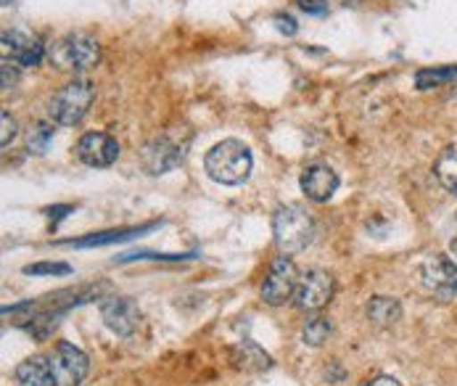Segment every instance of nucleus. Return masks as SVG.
<instances>
[{"label":"nucleus","instance_id":"nucleus-16","mask_svg":"<svg viewBox=\"0 0 457 386\" xmlns=\"http://www.w3.org/2000/svg\"><path fill=\"white\" fill-rule=\"evenodd\" d=\"M368 318L376 325H394L402 318V305L392 297H373L368 302Z\"/></svg>","mask_w":457,"mask_h":386},{"label":"nucleus","instance_id":"nucleus-25","mask_svg":"<svg viewBox=\"0 0 457 386\" xmlns=\"http://www.w3.org/2000/svg\"><path fill=\"white\" fill-rule=\"evenodd\" d=\"M299 5H302V11H307V13H326V3L323 0H299Z\"/></svg>","mask_w":457,"mask_h":386},{"label":"nucleus","instance_id":"nucleus-21","mask_svg":"<svg viewBox=\"0 0 457 386\" xmlns=\"http://www.w3.org/2000/svg\"><path fill=\"white\" fill-rule=\"evenodd\" d=\"M24 273L27 275H69L71 267L66 262H37V264H27Z\"/></svg>","mask_w":457,"mask_h":386},{"label":"nucleus","instance_id":"nucleus-8","mask_svg":"<svg viewBox=\"0 0 457 386\" xmlns=\"http://www.w3.org/2000/svg\"><path fill=\"white\" fill-rule=\"evenodd\" d=\"M336 283L326 270H310L299 278V286L294 291V307L302 313H318L333 299Z\"/></svg>","mask_w":457,"mask_h":386},{"label":"nucleus","instance_id":"nucleus-13","mask_svg":"<svg viewBox=\"0 0 457 386\" xmlns=\"http://www.w3.org/2000/svg\"><path fill=\"white\" fill-rule=\"evenodd\" d=\"M302 191L310 201L315 204H326L328 198H333V193L338 189V175L333 167H328L323 162H315L310 167H304L302 172Z\"/></svg>","mask_w":457,"mask_h":386},{"label":"nucleus","instance_id":"nucleus-24","mask_svg":"<svg viewBox=\"0 0 457 386\" xmlns=\"http://www.w3.org/2000/svg\"><path fill=\"white\" fill-rule=\"evenodd\" d=\"M16 69H19V66H13L11 62H3V90H11V88H13V82H16Z\"/></svg>","mask_w":457,"mask_h":386},{"label":"nucleus","instance_id":"nucleus-7","mask_svg":"<svg viewBox=\"0 0 457 386\" xmlns=\"http://www.w3.org/2000/svg\"><path fill=\"white\" fill-rule=\"evenodd\" d=\"M48 365H51V373L56 379V386H79L90 371L87 355L69 341L56 344V349L48 357Z\"/></svg>","mask_w":457,"mask_h":386},{"label":"nucleus","instance_id":"nucleus-5","mask_svg":"<svg viewBox=\"0 0 457 386\" xmlns=\"http://www.w3.org/2000/svg\"><path fill=\"white\" fill-rule=\"evenodd\" d=\"M191 146V132H178L175 130H167L156 138H151L143 148V167L151 172V175H164L170 170H175L183 159H186V151Z\"/></svg>","mask_w":457,"mask_h":386},{"label":"nucleus","instance_id":"nucleus-14","mask_svg":"<svg viewBox=\"0 0 457 386\" xmlns=\"http://www.w3.org/2000/svg\"><path fill=\"white\" fill-rule=\"evenodd\" d=\"M16 386H56V379L51 373L48 360L29 357V360L19 363V368H16Z\"/></svg>","mask_w":457,"mask_h":386},{"label":"nucleus","instance_id":"nucleus-1","mask_svg":"<svg viewBox=\"0 0 457 386\" xmlns=\"http://www.w3.org/2000/svg\"><path fill=\"white\" fill-rule=\"evenodd\" d=\"M252 151L241 140H222L212 146L204 156V170L214 183L222 186H241L252 175Z\"/></svg>","mask_w":457,"mask_h":386},{"label":"nucleus","instance_id":"nucleus-19","mask_svg":"<svg viewBox=\"0 0 457 386\" xmlns=\"http://www.w3.org/2000/svg\"><path fill=\"white\" fill-rule=\"evenodd\" d=\"M51 140H54V125H48V122H37L27 132V148L32 154H46Z\"/></svg>","mask_w":457,"mask_h":386},{"label":"nucleus","instance_id":"nucleus-23","mask_svg":"<svg viewBox=\"0 0 457 386\" xmlns=\"http://www.w3.org/2000/svg\"><path fill=\"white\" fill-rule=\"evenodd\" d=\"M275 24H278V29H280L283 35H296V29H299L296 21H294L291 16H283V13L275 16Z\"/></svg>","mask_w":457,"mask_h":386},{"label":"nucleus","instance_id":"nucleus-26","mask_svg":"<svg viewBox=\"0 0 457 386\" xmlns=\"http://www.w3.org/2000/svg\"><path fill=\"white\" fill-rule=\"evenodd\" d=\"M365 386H402L396 379L392 376H376V379H370Z\"/></svg>","mask_w":457,"mask_h":386},{"label":"nucleus","instance_id":"nucleus-4","mask_svg":"<svg viewBox=\"0 0 457 386\" xmlns=\"http://www.w3.org/2000/svg\"><path fill=\"white\" fill-rule=\"evenodd\" d=\"M51 64L64 69V71H87L98 64L101 59V46L93 35L87 32H71L51 43L48 48Z\"/></svg>","mask_w":457,"mask_h":386},{"label":"nucleus","instance_id":"nucleus-6","mask_svg":"<svg viewBox=\"0 0 457 386\" xmlns=\"http://www.w3.org/2000/svg\"><path fill=\"white\" fill-rule=\"evenodd\" d=\"M299 278H302V275H299L294 259L286 257V255L275 257L272 259V264H270V270H267L264 283H262V299H264L267 305H272V307L288 302V299L294 297L296 286H299Z\"/></svg>","mask_w":457,"mask_h":386},{"label":"nucleus","instance_id":"nucleus-10","mask_svg":"<svg viewBox=\"0 0 457 386\" xmlns=\"http://www.w3.org/2000/svg\"><path fill=\"white\" fill-rule=\"evenodd\" d=\"M420 281L431 294H436L442 299L457 297V264L445 255H431V257L423 259Z\"/></svg>","mask_w":457,"mask_h":386},{"label":"nucleus","instance_id":"nucleus-27","mask_svg":"<svg viewBox=\"0 0 457 386\" xmlns=\"http://www.w3.org/2000/svg\"><path fill=\"white\" fill-rule=\"evenodd\" d=\"M450 255H453V262L457 264V239H453V244H450Z\"/></svg>","mask_w":457,"mask_h":386},{"label":"nucleus","instance_id":"nucleus-15","mask_svg":"<svg viewBox=\"0 0 457 386\" xmlns=\"http://www.w3.org/2000/svg\"><path fill=\"white\" fill-rule=\"evenodd\" d=\"M434 175H436V180L442 183L445 191L457 196V146H447L439 154V159L434 164Z\"/></svg>","mask_w":457,"mask_h":386},{"label":"nucleus","instance_id":"nucleus-11","mask_svg":"<svg viewBox=\"0 0 457 386\" xmlns=\"http://www.w3.org/2000/svg\"><path fill=\"white\" fill-rule=\"evenodd\" d=\"M74 154L87 167H112L120 159V143L106 132H87L79 138Z\"/></svg>","mask_w":457,"mask_h":386},{"label":"nucleus","instance_id":"nucleus-17","mask_svg":"<svg viewBox=\"0 0 457 386\" xmlns=\"http://www.w3.org/2000/svg\"><path fill=\"white\" fill-rule=\"evenodd\" d=\"M455 80L457 66H434V69H420L415 74L418 90H431V88H439V85H447V82H455Z\"/></svg>","mask_w":457,"mask_h":386},{"label":"nucleus","instance_id":"nucleus-18","mask_svg":"<svg viewBox=\"0 0 457 386\" xmlns=\"http://www.w3.org/2000/svg\"><path fill=\"white\" fill-rule=\"evenodd\" d=\"M145 231H151V225H145V228H130V231H109V233H98V236H87V239H79V241H66L69 247H77V249H82V247H104V244H114V241H128L132 236H137V233H145Z\"/></svg>","mask_w":457,"mask_h":386},{"label":"nucleus","instance_id":"nucleus-9","mask_svg":"<svg viewBox=\"0 0 457 386\" xmlns=\"http://www.w3.org/2000/svg\"><path fill=\"white\" fill-rule=\"evenodd\" d=\"M46 46L24 32V29H5L3 32V62H11L19 69H29V66H37L46 59Z\"/></svg>","mask_w":457,"mask_h":386},{"label":"nucleus","instance_id":"nucleus-2","mask_svg":"<svg viewBox=\"0 0 457 386\" xmlns=\"http://www.w3.org/2000/svg\"><path fill=\"white\" fill-rule=\"evenodd\" d=\"M272 236H275V247L283 255L304 252L315 239V220L304 206L283 204L272 214Z\"/></svg>","mask_w":457,"mask_h":386},{"label":"nucleus","instance_id":"nucleus-3","mask_svg":"<svg viewBox=\"0 0 457 386\" xmlns=\"http://www.w3.org/2000/svg\"><path fill=\"white\" fill-rule=\"evenodd\" d=\"M93 98H96V88L90 80L85 77H77L71 82H66L64 88L51 98L48 104V117L54 125H64V128H74L79 125L90 106H93Z\"/></svg>","mask_w":457,"mask_h":386},{"label":"nucleus","instance_id":"nucleus-22","mask_svg":"<svg viewBox=\"0 0 457 386\" xmlns=\"http://www.w3.org/2000/svg\"><path fill=\"white\" fill-rule=\"evenodd\" d=\"M0 122H3V135H0V146H3V148H5V146H8V143H11V140H13V138H16V120H13V117H11V114H8V109H3V112H0Z\"/></svg>","mask_w":457,"mask_h":386},{"label":"nucleus","instance_id":"nucleus-12","mask_svg":"<svg viewBox=\"0 0 457 386\" xmlns=\"http://www.w3.org/2000/svg\"><path fill=\"white\" fill-rule=\"evenodd\" d=\"M101 318L117 336H132L140 325V310L128 297H109L101 302Z\"/></svg>","mask_w":457,"mask_h":386},{"label":"nucleus","instance_id":"nucleus-20","mask_svg":"<svg viewBox=\"0 0 457 386\" xmlns=\"http://www.w3.org/2000/svg\"><path fill=\"white\" fill-rule=\"evenodd\" d=\"M328 333H330V321H328V318H312V321L304 323L302 339H304V344H310V347H320L328 339Z\"/></svg>","mask_w":457,"mask_h":386}]
</instances>
